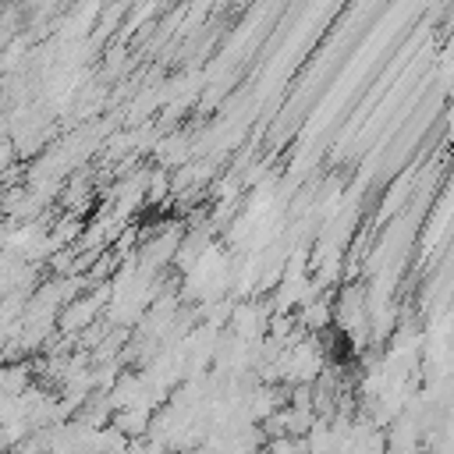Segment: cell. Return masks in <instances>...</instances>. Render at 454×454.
<instances>
[]
</instances>
